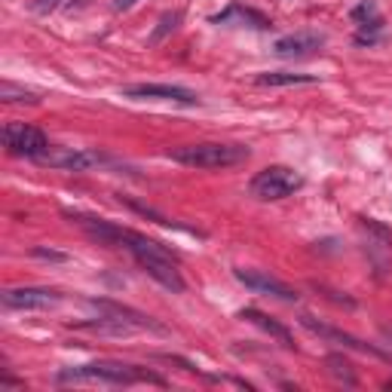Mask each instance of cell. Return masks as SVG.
I'll use <instances>...</instances> for the list:
<instances>
[{"mask_svg": "<svg viewBox=\"0 0 392 392\" xmlns=\"http://www.w3.org/2000/svg\"><path fill=\"white\" fill-rule=\"evenodd\" d=\"M58 383H105V386L153 383V386H166V380L148 368L126 365V362H89V365H77V368H61Z\"/></svg>", "mask_w": 392, "mask_h": 392, "instance_id": "cell-2", "label": "cell"}, {"mask_svg": "<svg viewBox=\"0 0 392 392\" xmlns=\"http://www.w3.org/2000/svg\"><path fill=\"white\" fill-rule=\"evenodd\" d=\"M68 218L77 227H83L92 239H98L101 245H120L123 242V227H113L105 218H92V215H80V212H68Z\"/></svg>", "mask_w": 392, "mask_h": 392, "instance_id": "cell-12", "label": "cell"}, {"mask_svg": "<svg viewBox=\"0 0 392 392\" xmlns=\"http://www.w3.org/2000/svg\"><path fill=\"white\" fill-rule=\"evenodd\" d=\"M233 19H239L242 25H252V28H270V22H267L261 13H254V9H245L242 4H230V6L224 9V13L212 16V22H215V25H230Z\"/></svg>", "mask_w": 392, "mask_h": 392, "instance_id": "cell-14", "label": "cell"}, {"mask_svg": "<svg viewBox=\"0 0 392 392\" xmlns=\"http://www.w3.org/2000/svg\"><path fill=\"white\" fill-rule=\"evenodd\" d=\"M257 86H313L316 77L309 74H288V71H267V74L254 77Z\"/></svg>", "mask_w": 392, "mask_h": 392, "instance_id": "cell-15", "label": "cell"}, {"mask_svg": "<svg viewBox=\"0 0 392 392\" xmlns=\"http://www.w3.org/2000/svg\"><path fill=\"white\" fill-rule=\"evenodd\" d=\"M325 46V34L322 31H294L288 37H279L273 43V53L279 58H304V56H313Z\"/></svg>", "mask_w": 392, "mask_h": 392, "instance_id": "cell-10", "label": "cell"}, {"mask_svg": "<svg viewBox=\"0 0 392 392\" xmlns=\"http://www.w3.org/2000/svg\"><path fill=\"white\" fill-rule=\"evenodd\" d=\"M135 4H138V0H113V9H117V13H123V9H132Z\"/></svg>", "mask_w": 392, "mask_h": 392, "instance_id": "cell-22", "label": "cell"}, {"mask_svg": "<svg viewBox=\"0 0 392 392\" xmlns=\"http://www.w3.org/2000/svg\"><path fill=\"white\" fill-rule=\"evenodd\" d=\"M301 325L304 328H309L313 334H319V337H325V340H334V344H344L346 349H356V353H365V356H377V359H389V353H383L380 346H371V344H365V340H359V337H353V334H346V331H340V328H331V325H322V322H316L313 316H301Z\"/></svg>", "mask_w": 392, "mask_h": 392, "instance_id": "cell-11", "label": "cell"}, {"mask_svg": "<svg viewBox=\"0 0 392 392\" xmlns=\"http://www.w3.org/2000/svg\"><path fill=\"white\" fill-rule=\"evenodd\" d=\"M349 16H353V22H359L362 28H380V13H377L374 0H362Z\"/></svg>", "mask_w": 392, "mask_h": 392, "instance_id": "cell-16", "label": "cell"}, {"mask_svg": "<svg viewBox=\"0 0 392 392\" xmlns=\"http://www.w3.org/2000/svg\"><path fill=\"white\" fill-rule=\"evenodd\" d=\"M4 306L19 309V313H40V309H53L61 304V294L53 288H6L4 292Z\"/></svg>", "mask_w": 392, "mask_h": 392, "instance_id": "cell-8", "label": "cell"}, {"mask_svg": "<svg viewBox=\"0 0 392 392\" xmlns=\"http://www.w3.org/2000/svg\"><path fill=\"white\" fill-rule=\"evenodd\" d=\"M4 148L13 153V157L40 160L53 144H49V138L37 126H28V123H6L4 126Z\"/></svg>", "mask_w": 392, "mask_h": 392, "instance_id": "cell-5", "label": "cell"}, {"mask_svg": "<svg viewBox=\"0 0 392 392\" xmlns=\"http://www.w3.org/2000/svg\"><path fill=\"white\" fill-rule=\"evenodd\" d=\"M328 365H334L331 371H334L337 377H344L349 386L356 383V374H353V371H349V365H346V362H344V359H340V356H328Z\"/></svg>", "mask_w": 392, "mask_h": 392, "instance_id": "cell-19", "label": "cell"}, {"mask_svg": "<svg viewBox=\"0 0 392 392\" xmlns=\"http://www.w3.org/2000/svg\"><path fill=\"white\" fill-rule=\"evenodd\" d=\"M178 22H181V13H166V16L160 19V28L150 34V43H160V40L166 37L169 31H175V28H178Z\"/></svg>", "mask_w": 392, "mask_h": 392, "instance_id": "cell-18", "label": "cell"}, {"mask_svg": "<svg viewBox=\"0 0 392 392\" xmlns=\"http://www.w3.org/2000/svg\"><path fill=\"white\" fill-rule=\"evenodd\" d=\"M233 276H236V279H239L245 288H249V292H254V294L279 297V301H288V304H294L297 297H301L292 285H285L282 279H276V276L264 273V270H252V267H236Z\"/></svg>", "mask_w": 392, "mask_h": 392, "instance_id": "cell-9", "label": "cell"}, {"mask_svg": "<svg viewBox=\"0 0 392 392\" xmlns=\"http://www.w3.org/2000/svg\"><path fill=\"white\" fill-rule=\"evenodd\" d=\"M301 187H304V178L294 169H288V166H267V169L257 172L252 178V184H249L252 196H254V200H261V202L285 200V196H292L294 190H301Z\"/></svg>", "mask_w": 392, "mask_h": 392, "instance_id": "cell-4", "label": "cell"}, {"mask_svg": "<svg viewBox=\"0 0 392 392\" xmlns=\"http://www.w3.org/2000/svg\"><path fill=\"white\" fill-rule=\"evenodd\" d=\"M123 249H126L132 257L138 261V267L144 273L150 276L153 282H160L166 292L172 294H181L184 288H187V282H184V276L178 270V264L172 261V254L163 249L160 242H153L148 239V236H141L135 230H123Z\"/></svg>", "mask_w": 392, "mask_h": 392, "instance_id": "cell-1", "label": "cell"}, {"mask_svg": "<svg viewBox=\"0 0 392 392\" xmlns=\"http://www.w3.org/2000/svg\"><path fill=\"white\" fill-rule=\"evenodd\" d=\"M37 163L53 169H65V172H89L96 166H105L108 157L98 150H74V148H49Z\"/></svg>", "mask_w": 392, "mask_h": 392, "instance_id": "cell-7", "label": "cell"}, {"mask_svg": "<svg viewBox=\"0 0 392 392\" xmlns=\"http://www.w3.org/2000/svg\"><path fill=\"white\" fill-rule=\"evenodd\" d=\"M0 98L4 101H28V105H37V96L28 89H19L13 83H0Z\"/></svg>", "mask_w": 392, "mask_h": 392, "instance_id": "cell-17", "label": "cell"}, {"mask_svg": "<svg viewBox=\"0 0 392 392\" xmlns=\"http://www.w3.org/2000/svg\"><path fill=\"white\" fill-rule=\"evenodd\" d=\"M239 319H245V322L257 325L264 334H270V337L276 340V344H282L285 349H294V337H292V331H288L285 325L276 322V319H270L267 313H261V309H242Z\"/></svg>", "mask_w": 392, "mask_h": 392, "instance_id": "cell-13", "label": "cell"}, {"mask_svg": "<svg viewBox=\"0 0 392 392\" xmlns=\"http://www.w3.org/2000/svg\"><path fill=\"white\" fill-rule=\"evenodd\" d=\"M383 337H386V340H389V359H392V328H389V325H386V328H383Z\"/></svg>", "mask_w": 392, "mask_h": 392, "instance_id": "cell-23", "label": "cell"}, {"mask_svg": "<svg viewBox=\"0 0 392 392\" xmlns=\"http://www.w3.org/2000/svg\"><path fill=\"white\" fill-rule=\"evenodd\" d=\"M34 257H43V261H56V264H65L68 261V254L65 252H53V249H43V245H37L34 252H31Z\"/></svg>", "mask_w": 392, "mask_h": 392, "instance_id": "cell-20", "label": "cell"}, {"mask_svg": "<svg viewBox=\"0 0 392 392\" xmlns=\"http://www.w3.org/2000/svg\"><path fill=\"white\" fill-rule=\"evenodd\" d=\"M169 157L181 166L190 169H230L249 160V148L242 144H218V141H205V144H184V148L169 150Z\"/></svg>", "mask_w": 392, "mask_h": 392, "instance_id": "cell-3", "label": "cell"}, {"mask_svg": "<svg viewBox=\"0 0 392 392\" xmlns=\"http://www.w3.org/2000/svg\"><path fill=\"white\" fill-rule=\"evenodd\" d=\"M123 98H135V101H175V105H187L196 108L200 96L184 86H172V83H135V86H123L120 89Z\"/></svg>", "mask_w": 392, "mask_h": 392, "instance_id": "cell-6", "label": "cell"}, {"mask_svg": "<svg viewBox=\"0 0 392 392\" xmlns=\"http://www.w3.org/2000/svg\"><path fill=\"white\" fill-rule=\"evenodd\" d=\"M61 0H31V13H37V16H49L53 9H58Z\"/></svg>", "mask_w": 392, "mask_h": 392, "instance_id": "cell-21", "label": "cell"}]
</instances>
